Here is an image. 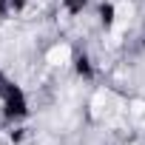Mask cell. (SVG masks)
Returning <instances> with one entry per match:
<instances>
[{"instance_id":"6da1fadb","label":"cell","mask_w":145,"mask_h":145,"mask_svg":"<svg viewBox=\"0 0 145 145\" xmlns=\"http://www.w3.org/2000/svg\"><path fill=\"white\" fill-rule=\"evenodd\" d=\"M3 114H6L9 120H17V117L26 114V100H23V91H20V88H14V86L6 88V97H3Z\"/></svg>"},{"instance_id":"277c9868","label":"cell","mask_w":145,"mask_h":145,"mask_svg":"<svg viewBox=\"0 0 145 145\" xmlns=\"http://www.w3.org/2000/svg\"><path fill=\"white\" fill-rule=\"evenodd\" d=\"M12 3H14V6H17V9H20V6H23V3H26V0H12Z\"/></svg>"},{"instance_id":"3957f363","label":"cell","mask_w":145,"mask_h":145,"mask_svg":"<svg viewBox=\"0 0 145 145\" xmlns=\"http://www.w3.org/2000/svg\"><path fill=\"white\" fill-rule=\"evenodd\" d=\"M86 3H88V0H65V6H68L71 12H80V9H83Z\"/></svg>"},{"instance_id":"7a4b0ae2","label":"cell","mask_w":145,"mask_h":145,"mask_svg":"<svg viewBox=\"0 0 145 145\" xmlns=\"http://www.w3.org/2000/svg\"><path fill=\"white\" fill-rule=\"evenodd\" d=\"M68 57H71L68 46H54V48L48 51V63H51V65H63V63H65Z\"/></svg>"}]
</instances>
